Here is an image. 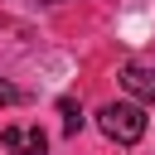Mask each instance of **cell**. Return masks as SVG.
I'll list each match as a JSON object with an SVG mask.
<instances>
[{"instance_id": "cell-1", "label": "cell", "mask_w": 155, "mask_h": 155, "mask_svg": "<svg viewBox=\"0 0 155 155\" xmlns=\"http://www.w3.org/2000/svg\"><path fill=\"white\" fill-rule=\"evenodd\" d=\"M97 126H102L107 140L136 145V140L145 136V111H140V102H107V107L97 111Z\"/></svg>"}, {"instance_id": "cell-2", "label": "cell", "mask_w": 155, "mask_h": 155, "mask_svg": "<svg viewBox=\"0 0 155 155\" xmlns=\"http://www.w3.org/2000/svg\"><path fill=\"white\" fill-rule=\"evenodd\" d=\"M121 87L136 102H155V63H126L121 68Z\"/></svg>"}, {"instance_id": "cell-3", "label": "cell", "mask_w": 155, "mask_h": 155, "mask_svg": "<svg viewBox=\"0 0 155 155\" xmlns=\"http://www.w3.org/2000/svg\"><path fill=\"white\" fill-rule=\"evenodd\" d=\"M15 155H48V136L44 131H19V150Z\"/></svg>"}, {"instance_id": "cell-4", "label": "cell", "mask_w": 155, "mask_h": 155, "mask_svg": "<svg viewBox=\"0 0 155 155\" xmlns=\"http://www.w3.org/2000/svg\"><path fill=\"white\" fill-rule=\"evenodd\" d=\"M58 111H63V131H68V136H78V131H82V107H78L73 97H63V102H58Z\"/></svg>"}, {"instance_id": "cell-5", "label": "cell", "mask_w": 155, "mask_h": 155, "mask_svg": "<svg viewBox=\"0 0 155 155\" xmlns=\"http://www.w3.org/2000/svg\"><path fill=\"white\" fill-rule=\"evenodd\" d=\"M15 102H19V92H15V82H5V78H0V107H15Z\"/></svg>"}, {"instance_id": "cell-6", "label": "cell", "mask_w": 155, "mask_h": 155, "mask_svg": "<svg viewBox=\"0 0 155 155\" xmlns=\"http://www.w3.org/2000/svg\"><path fill=\"white\" fill-rule=\"evenodd\" d=\"M39 5H68V0H39Z\"/></svg>"}]
</instances>
